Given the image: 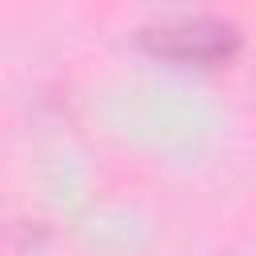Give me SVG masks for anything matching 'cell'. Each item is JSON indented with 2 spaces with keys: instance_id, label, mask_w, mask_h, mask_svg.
I'll return each instance as SVG.
<instances>
[{
  "instance_id": "obj_1",
  "label": "cell",
  "mask_w": 256,
  "mask_h": 256,
  "mask_svg": "<svg viewBox=\"0 0 256 256\" xmlns=\"http://www.w3.org/2000/svg\"><path fill=\"white\" fill-rule=\"evenodd\" d=\"M144 44L156 56H168L180 64H220L236 52V32L220 20H180V24L148 28Z\"/></svg>"
}]
</instances>
